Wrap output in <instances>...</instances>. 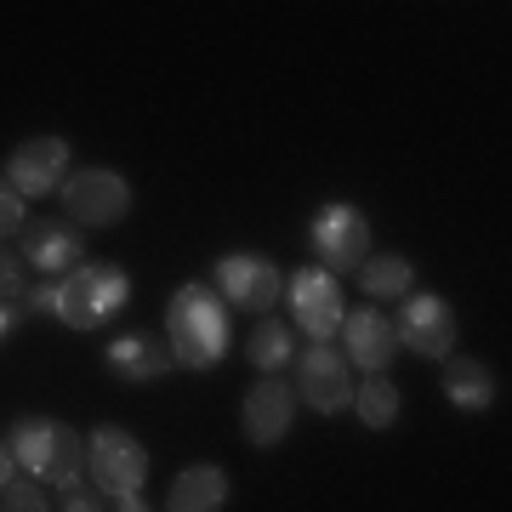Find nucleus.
I'll list each match as a JSON object with an SVG mask.
<instances>
[{
	"label": "nucleus",
	"instance_id": "9d476101",
	"mask_svg": "<svg viewBox=\"0 0 512 512\" xmlns=\"http://www.w3.org/2000/svg\"><path fill=\"white\" fill-rule=\"evenodd\" d=\"M291 308H296V325L308 330L313 342H325L342 325V285L330 274H319V268H302L291 279Z\"/></svg>",
	"mask_w": 512,
	"mask_h": 512
},
{
	"label": "nucleus",
	"instance_id": "5701e85b",
	"mask_svg": "<svg viewBox=\"0 0 512 512\" xmlns=\"http://www.w3.org/2000/svg\"><path fill=\"white\" fill-rule=\"evenodd\" d=\"M23 228V200L12 188H0V239H12Z\"/></svg>",
	"mask_w": 512,
	"mask_h": 512
},
{
	"label": "nucleus",
	"instance_id": "b1692460",
	"mask_svg": "<svg viewBox=\"0 0 512 512\" xmlns=\"http://www.w3.org/2000/svg\"><path fill=\"white\" fill-rule=\"evenodd\" d=\"M63 512H103V501H97V495H86L80 484H69V495H63Z\"/></svg>",
	"mask_w": 512,
	"mask_h": 512
},
{
	"label": "nucleus",
	"instance_id": "6e6552de",
	"mask_svg": "<svg viewBox=\"0 0 512 512\" xmlns=\"http://www.w3.org/2000/svg\"><path fill=\"white\" fill-rule=\"evenodd\" d=\"M217 291L245 313H268L279 302V268L268 256H222L217 262Z\"/></svg>",
	"mask_w": 512,
	"mask_h": 512
},
{
	"label": "nucleus",
	"instance_id": "a878e982",
	"mask_svg": "<svg viewBox=\"0 0 512 512\" xmlns=\"http://www.w3.org/2000/svg\"><path fill=\"white\" fill-rule=\"evenodd\" d=\"M114 512H148L143 495H114Z\"/></svg>",
	"mask_w": 512,
	"mask_h": 512
},
{
	"label": "nucleus",
	"instance_id": "20e7f679",
	"mask_svg": "<svg viewBox=\"0 0 512 512\" xmlns=\"http://www.w3.org/2000/svg\"><path fill=\"white\" fill-rule=\"evenodd\" d=\"M313 245H319V262H325L330 274H353V268H365L370 262V222H365V211H353V205H325V211L313 217Z\"/></svg>",
	"mask_w": 512,
	"mask_h": 512
},
{
	"label": "nucleus",
	"instance_id": "39448f33",
	"mask_svg": "<svg viewBox=\"0 0 512 512\" xmlns=\"http://www.w3.org/2000/svg\"><path fill=\"white\" fill-rule=\"evenodd\" d=\"M86 467H92V484L103 495H137V484L148 473V450L120 427H103L86 450Z\"/></svg>",
	"mask_w": 512,
	"mask_h": 512
},
{
	"label": "nucleus",
	"instance_id": "f8f14e48",
	"mask_svg": "<svg viewBox=\"0 0 512 512\" xmlns=\"http://www.w3.org/2000/svg\"><path fill=\"white\" fill-rule=\"evenodd\" d=\"M291 416H296V393L279 376H262L245 393V439L251 444H279L291 433Z\"/></svg>",
	"mask_w": 512,
	"mask_h": 512
},
{
	"label": "nucleus",
	"instance_id": "412c9836",
	"mask_svg": "<svg viewBox=\"0 0 512 512\" xmlns=\"http://www.w3.org/2000/svg\"><path fill=\"white\" fill-rule=\"evenodd\" d=\"M23 291H29V262H23V251H12L0 239V302H18Z\"/></svg>",
	"mask_w": 512,
	"mask_h": 512
},
{
	"label": "nucleus",
	"instance_id": "9b49d317",
	"mask_svg": "<svg viewBox=\"0 0 512 512\" xmlns=\"http://www.w3.org/2000/svg\"><path fill=\"white\" fill-rule=\"evenodd\" d=\"M302 399L319 410V416H336L342 404L353 399V376H348V359L325 342H313L302 353Z\"/></svg>",
	"mask_w": 512,
	"mask_h": 512
},
{
	"label": "nucleus",
	"instance_id": "f3484780",
	"mask_svg": "<svg viewBox=\"0 0 512 512\" xmlns=\"http://www.w3.org/2000/svg\"><path fill=\"white\" fill-rule=\"evenodd\" d=\"M444 393H450V404H461V410H490L495 382L478 359H456V365L444 370Z\"/></svg>",
	"mask_w": 512,
	"mask_h": 512
},
{
	"label": "nucleus",
	"instance_id": "423d86ee",
	"mask_svg": "<svg viewBox=\"0 0 512 512\" xmlns=\"http://www.w3.org/2000/svg\"><path fill=\"white\" fill-rule=\"evenodd\" d=\"M63 205H69V222H80V228H109L126 217L131 188L120 171H80L63 183Z\"/></svg>",
	"mask_w": 512,
	"mask_h": 512
},
{
	"label": "nucleus",
	"instance_id": "aec40b11",
	"mask_svg": "<svg viewBox=\"0 0 512 512\" xmlns=\"http://www.w3.org/2000/svg\"><path fill=\"white\" fill-rule=\"evenodd\" d=\"M285 359H291V330L279 325V319H274V325H256V336H251V365L262 370V376H274Z\"/></svg>",
	"mask_w": 512,
	"mask_h": 512
},
{
	"label": "nucleus",
	"instance_id": "4be33fe9",
	"mask_svg": "<svg viewBox=\"0 0 512 512\" xmlns=\"http://www.w3.org/2000/svg\"><path fill=\"white\" fill-rule=\"evenodd\" d=\"M0 512H46V495H40L35 478H12L0 490Z\"/></svg>",
	"mask_w": 512,
	"mask_h": 512
},
{
	"label": "nucleus",
	"instance_id": "393cba45",
	"mask_svg": "<svg viewBox=\"0 0 512 512\" xmlns=\"http://www.w3.org/2000/svg\"><path fill=\"white\" fill-rule=\"evenodd\" d=\"M12 473H18V456H12V444L0 439V490L12 484Z\"/></svg>",
	"mask_w": 512,
	"mask_h": 512
},
{
	"label": "nucleus",
	"instance_id": "bb28decb",
	"mask_svg": "<svg viewBox=\"0 0 512 512\" xmlns=\"http://www.w3.org/2000/svg\"><path fill=\"white\" fill-rule=\"evenodd\" d=\"M6 330H12V308H6V302H0V336H6Z\"/></svg>",
	"mask_w": 512,
	"mask_h": 512
},
{
	"label": "nucleus",
	"instance_id": "f257e3e1",
	"mask_svg": "<svg viewBox=\"0 0 512 512\" xmlns=\"http://www.w3.org/2000/svg\"><path fill=\"white\" fill-rule=\"evenodd\" d=\"M165 330H171V359H183L188 370H211L228 348V319H222L217 296L205 285H183L165 308Z\"/></svg>",
	"mask_w": 512,
	"mask_h": 512
},
{
	"label": "nucleus",
	"instance_id": "7ed1b4c3",
	"mask_svg": "<svg viewBox=\"0 0 512 512\" xmlns=\"http://www.w3.org/2000/svg\"><path fill=\"white\" fill-rule=\"evenodd\" d=\"M126 274L114 262H80L63 285H57V319L69 330H92L103 325L120 302H126Z\"/></svg>",
	"mask_w": 512,
	"mask_h": 512
},
{
	"label": "nucleus",
	"instance_id": "dca6fc26",
	"mask_svg": "<svg viewBox=\"0 0 512 512\" xmlns=\"http://www.w3.org/2000/svg\"><path fill=\"white\" fill-rule=\"evenodd\" d=\"M222 501H228V473H222V467H188V473L171 484L165 512H217Z\"/></svg>",
	"mask_w": 512,
	"mask_h": 512
},
{
	"label": "nucleus",
	"instance_id": "4468645a",
	"mask_svg": "<svg viewBox=\"0 0 512 512\" xmlns=\"http://www.w3.org/2000/svg\"><path fill=\"white\" fill-rule=\"evenodd\" d=\"M342 336H348V359L353 365H365L370 376H382V370L393 365V353H399V330H393V319H382L376 308L353 313Z\"/></svg>",
	"mask_w": 512,
	"mask_h": 512
},
{
	"label": "nucleus",
	"instance_id": "a211bd4d",
	"mask_svg": "<svg viewBox=\"0 0 512 512\" xmlns=\"http://www.w3.org/2000/svg\"><path fill=\"white\" fill-rule=\"evenodd\" d=\"M359 421L376 427V433L399 421V387L387 382V376H365V387H359Z\"/></svg>",
	"mask_w": 512,
	"mask_h": 512
},
{
	"label": "nucleus",
	"instance_id": "1a4fd4ad",
	"mask_svg": "<svg viewBox=\"0 0 512 512\" xmlns=\"http://www.w3.org/2000/svg\"><path fill=\"white\" fill-rule=\"evenodd\" d=\"M63 171H69V143L63 137H35V143H23L6 165V183L18 200H35V194H52L63 183Z\"/></svg>",
	"mask_w": 512,
	"mask_h": 512
},
{
	"label": "nucleus",
	"instance_id": "f03ea898",
	"mask_svg": "<svg viewBox=\"0 0 512 512\" xmlns=\"http://www.w3.org/2000/svg\"><path fill=\"white\" fill-rule=\"evenodd\" d=\"M12 456H18V467L29 478H46V484H80L86 478V444H80V433H69L63 421H18V433H12Z\"/></svg>",
	"mask_w": 512,
	"mask_h": 512
},
{
	"label": "nucleus",
	"instance_id": "2eb2a0df",
	"mask_svg": "<svg viewBox=\"0 0 512 512\" xmlns=\"http://www.w3.org/2000/svg\"><path fill=\"white\" fill-rule=\"evenodd\" d=\"M109 370L126 376V382H154V376L171 370V348H165L160 336H120L109 348Z\"/></svg>",
	"mask_w": 512,
	"mask_h": 512
},
{
	"label": "nucleus",
	"instance_id": "6ab92c4d",
	"mask_svg": "<svg viewBox=\"0 0 512 512\" xmlns=\"http://www.w3.org/2000/svg\"><path fill=\"white\" fill-rule=\"evenodd\" d=\"M416 285V268L404 256H370L365 262V291L370 296H404Z\"/></svg>",
	"mask_w": 512,
	"mask_h": 512
},
{
	"label": "nucleus",
	"instance_id": "ddd939ff",
	"mask_svg": "<svg viewBox=\"0 0 512 512\" xmlns=\"http://www.w3.org/2000/svg\"><path fill=\"white\" fill-rule=\"evenodd\" d=\"M23 262L40 268V274H74L80 262H86V245L74 234V222H35V228H23Z\"/></svg>",
	"mask_w": 512,
	"mask_h": 512
},
{
	"label": "nucleus",
	"instance_id": "0eeeda50",
	"mask_svg": "<svg viewBox=\"0 0 512 512\" xmlns=\"http://www.w3.org/2000/svg\"><path fill=\"white\" fill-rule=\"evenodd\" d=\"M393 330H399V342H410V353L444 359V353L456 348V308L444 296H410Z\"/></svg>",
	"mask_w": 512,
	"mask_h": 512
}]
</instances>
